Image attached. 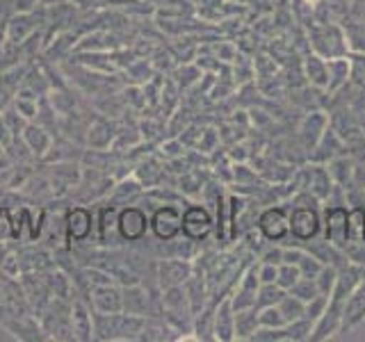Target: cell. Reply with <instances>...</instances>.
<instances>
[{"label":"cell","instance_id":"8","mask_svg":"<svg viewBox=\"0 0 365 342\" xmlns=\"http://www.w3.org/2000/svg\"><path fill=\"white\" fill-rule=\"evenodd\" d=\"M117 231L125 242H137L151 231V217L137 205H125L117 214Z\"/></svg>","mask_w":365,"mask_h":342},{"label":"cell","instance_id":"11","mask_svg":"<svg viewBox=\"0 0 365 342\" xmlns=\"http://www.w3.org/2000/svg\"><path fill=\"white\" fill-rule=\"evenodd\" d=\"M342 153H347V144L334 128H331V123H329V128L324 130L322 137H319V142L315 144V148L308 153V160H311V162L327 165L329 160H334V157H338Z\"/></svg>","mask_w":365,"mask_h":342},{"label":"cell","instance_id":"26","mask_svg":"<svg viewBox=\"0 0 365 342\" xmlns=\"http://www.w3.org/2000/svg\"><path fill=\"white\" fill-rule=\"evenodd\" d=\"M87 142L94 148H108L112 142V133H110V123L106 121H96L94 125H89L87 130Z\"/></svg>","mask_w":365,"mask_h":342},{"label":"cell","instance_id":"14","mask_svg":"<svg viewBox=\"0 0 365 342\" xmlns=\"http://www.w3.org/2000/svg\"><path fill=\"white\" fill-rule=\"evenodd\" d=\"M354 160L349 153H342L334 160H329L327 162V171H329V176L331 180H334V185L342 187V190H351L354 185Z\"/></svg>","mask_w":365,"mask_h":342},{"label":"cell","instance_id":"3","mask_svg":"<svg viewBox=\"0 0 365 342\" xmlns=\"http://www.w3.org/2000/svg\"><path fill=\"white\" fill-rule=\"evenodd\" d=\"M322 235V208L315 205H290V239L285 244H306Z\"/></svg>","mask_w":365,"mask_h":342},{"label":"cell","instance_id":"7","mask_svg":"<svg viewBox=\"0 0 365 342\" xmlns=\"http://www.w3.org/2000/svg\"><path fill=\"white\" fill-rule=\"evenodd\" d=\"M215 231V217L203 203H192L182 210V235L194 242H203Z\"/></svg>","mask_w":365,"mask_h":342},{"label":"cell","instance_id":"29","mask_svg":"<svg viewBox=\"0 0 365 342\" xmlns=\"http://www.w3.org/2000/svg\"><path fill=\"white\" fill-rule=\"evenodd\" d=\"M290 294H294L297 299H302L304 304L306 301H311L313 296H317L319 294V290H317V283H315V279H311V276H302L299 281H297L292 288L288 290Z\"/></svg>","mask_w":365,"mask_h":342},{"label":"cell","instance_id":"41","mask_svg":"<svg viewBox=\"0 0 365 342\" xmlns=\"http://www.w3.org/2000/svg\"><path fill=\"white\" fill-rule=\"evenodd\" d=\"M3 151H5V148H3V146H0V157H3Z\"/></svg>","mask_w":365,"mask_h":342},{"label":"cell","instance_id":"1","mask_svg":"<svg viewBox=\"0 0 365 342\" xmlns=\"http://www.w3.org/2000/svg\"><path fill=\"white\" fill-rule=\"evenodd\" d=\"M308 46H311V53L324 57V60L351 53L345 28H342L338 21L313 23V26L308 28Z\"/></svg>","mask_w":365,"mask_h":342},{"label":"cell","instance_id":"37","mask_svg":"<svg viewBox=\"0 0 365 342\" xmlns=\"http://www.w3.org/2000/svg\"><path fill=\"white\" fill-rule=\"evenodd\" d=\"M251 340H254V342H285V331H283V326H281V328L260 326Z\"/></svg>","mask_w":365,"mask_h":342},{"label":"cell","instance_id":"38","mask_svg":"<svg viewBox=\"0 0 365 342\" xmlns=\"http://www.w3.org/2000/svg\"><path fill=\"white\" fill-rule=\"evenodd\" d=\"M277 274H279V265H274V262H262V260H258V279H260V285L262 283H277Z\"/></svg>","mask_w":365,"mask_h":342},{"label":"cell","instance_id":"31","mask_svg":"<svg viewBox=\"0 0 365 342\" xmlns=\"http://www.w3.org/2000/svg\"><path fill=\"white\" fill-rule=\"evenodd\" d=\"M258 319H260V326H267V328L285 326V317L279 311V304L277 306H267V308H258Z\"/></svg>","mask_w":365,"mask_h":342},{"label":"cell","instance_id":"30","mask_svg":"<svg viewBox=\"0 0 365 342\" xmlns=\"http://www.w3.org/2000/svg\"><path fill=\"white\" fill-rule=\"evenodd\" d=\"M299 279H302L299 267L292 265V262H281V265H279V274H277V285H281V288L288 292Z\"/></svg>","mask_w":365,"mask_h":342},{"label":"cell","instance_id":"16","mask_svg":"<svg viewBox=\"0 0 365 342\" xmlns=\"http://www.w3.org/2000/svg\"><path fill=\"white\" fill-rule=\"evenodd\" d=\"M304 78L306 83L311 85L313 89H319V91H327V85H329V68H327V60L324 57H319L315 53H311L304 60Z\"/></svg>","mask_w":365,"mask_h":342},{"label":"cell","instance_id":"36","mask_svg":"<svg viewBox=\"0 0 365 342\" xmlns=\"http://www.w3.org/2000/svg\"><path fill=\"white\" fill-rule=\"evenodd\" d=\"M51 105L57 114H62V117H68V114H73V98L64 94V91H53L51 94Z\"/></svg>","mask_w":365,"mask_h":342},{"label":"cell","instance_id":"4","mask_svg":"<svg viewBox=\"0 0 365 342\" xmlns=\"http://www.w3.org/2000/svg\"><path fill=\"white\" fill-rule=\"evenodd\" d=\"M292 187L294 192H311L313 197H317L319 201H327V197L334 190V180H331L327 165H319V162H311L302 167L299 171L292 174Z\"/></svg>","mask_w":365,"mask_h":342},{"label":"cell","instance_id":"28","mask_svg":"<svg viewBox=\"0 0 365 342\" xmlns=\"http://www.w3.org/2000/svg\"><path fill=\"white\" fill-rule=\"evenodd\" d=\"M32 30V21L28 14H21L16 16L14 21L7 26V39L9 41H14V43H21L23 39H26V34Z\"/></svg>","mask_w":365,"mask_h":342},{"label":"cell","instance_id":"2","mask_svg":"<svg viewBox=\"0 0 365 342\" xmlns=\"http://www.w3.org/2000/svg\"><path fill=\"white\" fill-rule=\"evenodd\" d=\"M258 233L274 244H285L290 239V203H272L256 217Z\"/></svg>","mask_w":365,"mask_h":342},{"label":"cell","instance_id":"23","mask_svg":"<svg viewBox=\"0 0 365 342\" xmlns=\"http://www.w3.org/2000/svg\"><path fill=\"white\" fill-rule=\"evenodd\" d=\"M365 239V208L349 203V242H363Z\"/></svg>","mask_w":365,"mask_h":342},{"label":"cell","instance_id":"15","mask_svg":"<svg viewBox=\"0 0 365 342\" xmlns=\"http://www.w3.org/2000/svg\"><path fill=\"white\" fill-rule=\"evenodd\" d=\"M91 228H94V217L87 208H73L66 217V233L76 242H83L91 235Z\"/></svg>","mask_w":365,"mask_h":342},{"label":"cell","instance_id":"10","mask_svg":"<svg viewBox=\"0 0 365 342\" xmlns=\"http://www.w3.org/2000/svg\"><path fill=\"white\" fill-rule=\"evenodd\" d=\"M329 128V114L319 112V110H313L308 112L302 125H299V133H297V137H299V144L304 146L306 153H311L315 144L319 142V137L324 135V130Z\"/></svg>","mask_w":365,"mask_h":342},{"label":"cell","instance_id":"6","mask_svg":"<svg viewBox=\"0 0 365 342\" xmlns=\"http://www.w3.org/2000/svg\"><path fill=\"white\" fill-rule=\"evenodd\" d=\"M151 233L160 242H171L182 233V208L174 203H165L151 214Z\"/></svg>","mask_w":365,"mask_h":342},{"label":"cell","instance_id":"12","mask_svg":"<svg viewBox=\"0 0 365 342\" xmlns=\"http://www.w3.org/2000/svg\"><path fill=\"white\" fill-rule=\"evenodd\" d=\"M215 340L233 342L235 340V311L231 296H222L215 306Z\"/></svg>","mask_w":365,"mask_h":342},{"label":"cell","instance_id":"22","mask_svg":"<svg viewBox=\"0 0 365 342\" xmlns=\"http://www.w3.org/2000/svg\"><path fill=\"white\" fill-rule=\"evenodd\" d=\"M283 331H285V342H306V340H311L313 322L306 317H299V319H294V322L285 324Z\"/></svg>","mask_w":365,"mask_h":342},{"label":"cell","instance_id":"19","mask_svg":"<svg viewBox=\"0 0 365 342\" xmlns=\"http://www.w3.org/2000/svg\"><path fill=\"white\" fill-rule=\"evenodd\" d=\"M258 328H260V319L256 306L235 311V340H251Z\"/></svg>","mask_w":365,"mask_h":342},{"label":"cell","instance_id":"13","mask_svg":"<svg viewBox=\"0 0 365 342\" xmlns=\"http://www.w3.org/2000/svg\"><path fill=\"white\" fill-rule=\"evenodd\" d=\"M327 68H329L327 94L336 96L338 91H342L347 85H351V62H349V55L331 57V60H327Z\"/></svg>","mask_w":365,"mask_h":342},{"label":"cell","instance_id":"9","mask_svg":"<svg viewBox=\"0 0 365 342\" xmlns=\"http://www.w3.org/2000/svg\"><path fill=\"white\" fill-rule=\"evenodd\" d=\"M194 265L185 258H165L158 265V281L160 288H176V285H185V281L192 276Z\"/></svg>","mask_w":365,"mask_h":342},{"label":"cell","instance_id":"25","mask_svg":"<svg viewBox=\"0 0 365 342\" xmlns=\"http://www.w3.org/2000/svg\"><path fill=\"white\" fill-rule=\"evenodd\" d=\"M279 311H281V315L285 317V324H288V322H294V319L304 317V313H306V304H304L302 299H297L294 294L285 292V296L279 301Z\"/></svg>","mask_w":365,"mask_h":342},{"label":"cell","instance_id":"32","mask_svg":"<svg viewBox=\"0 0 365 342\" xmlns=\"http://www.w3.org/2000/svg\"><path fill=\"white\" fill-rule=\"evenodd\" d=\"M349 62H351V85L365 87V53L351 51Z\"/></svg>","mask_w":365,"mask_h":342},{"label":"cell","instance_id":"35","mask_svg":"<svg viewBox=\"0 0 365 342\" xmlns=\"http://www.w3.org/2000/svg\"><path fill=\"white\" fill-rule=\"evenodd\" d=\"M0 117L5 119V123L9 125V130L14 133V137H21V133L26 130V125L30 123L26 117H23V114H19L14 108H9V110H5L3 114H0Z\"/></svg>","mask_w":365,"mask_h":342},{"label":"cell","instance_id":"40","mask_svg":"<svg viewBox=\"0 0 365 342\" xmlns=\"http://www.w3.org/2000/svg\"><path fill=\"white\" fill-rule=\"evenodd\" d=\"M9 226H14L9 222V210H0V237H7Z\"/></svg>","mask_w":365,"mask_h":342},{"label":"cell","instance_id":"18","mask_svg":"<svg viewBox=\"0 0 365 342\" xmlns=\"http://www.w3.org/2000/svg\"><path fill=\"white\" fill-rule=\"evenodd\" d=\"M94 304H96V311L98 313H106V315H112V313H121L123 306H121V292L117 288H112L110 285H96L94 288Z\"/></svg>","mask_w":365,"mask_h":342},{"label":"cell","instance_id":"24","mask_svg":"<svg viewBox=\"0 0 365 342\" xmlns=\"http://www.w3.org/2000/svg\"><path fill=\"white\" fill-rule=\"evenodd\" d=\"M285 296V290L277 283H262L258 292H256V308H267V306H277Z\"/></svg>","mask_w":365,"mask_h":342},{"label":"cell","instance_id":"39","mask_svg":"<svg viewBox=\"0 0 365 342\" xmlns=\"http://www.w3.org/2000/svg\"><path fill=\"white\" fill-rule=\"evenodd\" d=\"M16 140V137H14V133H11L9 130V125L5 123V119L3 117H0V146H3V148H7L11 142H14Z\"/></svg>","mask_w":365,"mask_h":342},{"label":"cell","instance_id":"17","mask_svg":"<svg viewBox=\"0 0 365 342\" xmlns=\"http://www.w3.org/2000/svg\"><path fill=\"white\" fill-rule=\"evenodd\" d=\"M23 142L28 144V148L34 153V155H46L53 148V140H51V133L43 128L39 123H28L26 130L21 133Z\"/></svg>","mask_w":365,"mask_h":342},{"label":"cell","instance_id":"20","mask_svg":"<svg viewBox=\"0 0 365 342\" xmlns=\"http://www.w3.org/2000/svg\"><path fill=\"white\" fill-rule=\"evenodd\" d=\"M121 306L128 315H144L148 308V294L140 288V285H130L121 292Z\"/></svg>","mask_w":365,"mask_h":342},{"label":"cell","instance_id":"34","mask_svg":"<svg viewBox=\"0 0 365 342\" xmlns=\"http://www.w3.org/2000/svg\"><path fill=\"white\" fill-rule=\"evenodd\" d=\"M327 306H329V296L327 294H317V296H313L311 301H306V313H304V317L311 319V322L315 324L317 319L324 315Z\"/></svg>","mask_w":365,"mask_h":342},{"label":"cell","instance_id":"33","mask_svg":"<svg viewBox=\"0 0 365 342\" xmlns=\"http://www.w3.org/2000/svg\"><path fill=\"white\" fill-rule=\"evenodd\" d=\"M14 110H16L19 114H23V117H26L28 121H32V119H37L39 103H37V98H32V96L19 94V96L14 98Z\"/></svg>","mask_w":365,"mask_h":342},{"label":"cell","instance_id":"27","mask_svg":"<svg viewBox=\"0 0 365 342\" xmlns=\"http://www.w3.org/2000/svg\"><path fill=\"white\" fill-rule=\"evenodd\" d=\"M336 279H338V267H334V265H322V269H319L317 276H315L319 294L331 296V292H334V288H336Z\"/></svg>","mask_w":365,"mask_h":342},{"label":"cell","instance_id":"21","mask_svg":"<svg viewBox=\"0 0 365 342\" xmlns=\"http://www.w3.org/2000/svg\"><path fill=\"white\" fill-rule=\"evenodd\" d=\"M71 326H73V338L78 340H91L94 336V326H91V315H87L85 306L76 301L71 311Z\"/></svg>","mask_w":365,"mask_h":342},{"label":"cell","instance_id":"5","mask_svg":"<svg viewBox=\"0 0 365 342\" xmlns=\"http://www.w3.org/2000/svg\"><path fill=\"white\" fill-rule=\"evenodd\" d=\"M322 237L340 249H345L349 244V203L324 205L322 208Z\"/></svg>","mask_w":365,"mask_h":342}]
</instances>
